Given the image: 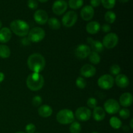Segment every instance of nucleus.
<instances>
[{"instance_id":"1","label":"nucleus","mask_w":133,"mask_h":133,"mask_svg":"<svg viewBox=\"0 0 133 133\" xmlns=\"http://www.w3.org/2000/svg\"><path fill=\"white\" fill-rule=\"evenodd\" d=\"M27 66L33 73H40L45 66V59L40 53H33L27 58Z\"/></svg>"},{"instance_id":"2","label":"nucleus","mask_w":133,"mask_h":133,"mask_svg":"<svg viewBox=\"0 0 133 133\" xmlns=\"http://www.w3.org/2000/svg\"><path fill=\"white\" fill-rule=\"evenodd\" d=\"M27 88L31 91H38L44 84V77L38 73H32L28 75L26 81Z\"/></svg>"},{"instance_id":"3","label":"nucleus","mask_w":133,"mask_h":133,"mask_svg":"<svg viewBox=\"0 0 133 133\" xmlns=\"http://www.w3.org/2000/svg\"><path fill=\"white\" fill-rule=\"evenodd\" d=\"M10 29L16 35L21 37H25L29 32V25L22 19L13 20L10 24Z\"/></svg>"},{"instance_id":"4","label":"nucleus","mask_w":133,"mask_h":133,"mask_svg":"<svg viewBox=\"0 0 133 133\" xmlns=\"http://www.w3.org/2000/svg\"><path fill=\"white\" fill-rule=\"evenodd\" d=\"M57 122L62 125L70 124L74 122L75 115L74 112L70 109H62L57 114Z\"/></svg>"},{"instance_id":"5","label":"nucleus","mask_w":133,"mask_h":133,"mask_svg":"<svg viewBox=\"0 0 133 133\" xmlns=\"http://www.w3.org/2000/svg\"><path fill=\"white\" fill-rule=\"evenodd\" d=\"M45 32L42 28L36 27L30 30L28 33V38L31 42L38 43L41 42L45 38Z\"/></svg>"},{"instance_id":"6","label":"nucleus","mask_w":133,"mask_h":133,"mask_svg":"<svg viewBox=\"0 0 133 133\" xmlns=\"http://www.w3.org/2000/svg\"><path fill=\"white\" fill-rule=\"evenodd\" d=\"M119 38L118 36L114 32H110L104 36L103 39L102 44L104 48L107 49H112L114 48L118 44Z\"/></svg>"},{"instance_id":"7","label":"nucleus","mask_w":133,"mask_h":133,"mask_svg":"<svg viewBox=\"0 0 133 133\" xmlns=\"http://www.w3.org/2000/svg\"><path fill=\"white\" fill-rule=\"evenodd\" d=\"M97 84L103 90H110L114 84V79L112 76L109 74H105L100 77L97 80Z\"/></svg>"},{"instance_id":"8","label":"nucleus","mask_w":133,"mask_h":133,"mask_svg":"<svg viewBox=\"0 0 133 133\" xmlns=\"http://www.w3.org/2000/svg\"><path fill=\"white\" fill-rule=\"evenodd\" d=\"M104 110L109 114H115L120 110V105L114 99H109L104 103Z\"/></svg>"},{"instance_id":"9","label":"nucleus","mask_w":133,"mask_h":133,"mask_svg":"<svg viewBox=\"0 0 133 133\" xmlns=\"http://www.w3.org/2000/svg\"><path fill=\"white\" fill-rule=\"evenodd\" d=\"M77 14L75 11L67 12L62 18V23L64 27H71L75 24L77 20Z\"/></svg>"},{"instance_id":"10","label":"nucleus","mask_w":133,"mask_h":133,"mask_svg":"<svg viewBox=\"0 0 133 133\" xmlns=\"http://www.w3.org/2000/svg\"><path fill=\"white\" fill-rule=\"evenodd\" d=\"M75 116L77 119L81 122H87L90 119L92 112L90 109L85 107H81L75 110Z\"/></svg>"},{"instance_id":"11","label":"nucleus","mask_w":133,"mask_h":133,"mask_svg":"<svg viewBox=\"0 0 133 133\" xmlns=\"http://www.w3.org/2000/svg\"><path fill=\"white\" fill-rule=\"evenodd\" d=\"M68 9V3L64 0L55 1L52 6L53 13L57 16H61L66 12Z\"/></svg>"},{"instance_id":"12","label":"nucleus","mask_w":133,"mask_h":133,"mask_svg":"<svg viewBox=\"0 0 133 133\" xmlns=\"http://www.w3.org/2000/svg\"><path fill=\"white\" fill-rule=\"evenodd\" d=\"M91 49L86 44H80L75 49V55L80 59H84L89 56Z\"/></svg>"},{"instance_id":"13","label":"nucleus","mask_w":133,"mask_h":133,"mask_svg":"<svg viewBox=\"0 0 133 133\" xmlns=\"http://www.w3.org/2000/svg\"><path fill=\"white\" fill-rule=\"evenodd\" d=\"M33 18L36 23L42 25L46 23L49 19L48 13L42 9L36 10L33 15Z\"/></svg>"},{"instance_id":"14","label":"nucleus","mask_w":133,"mask_h":133,"mask_svg":"<svg viewBox=\"0 0 133 133\" xmlns=\"http://www.w3.org/2000/svg\"><path fill=\"white\" fill-rule=\"evenodd\" d=\"M81 75L87 78L92 77L96 74V68L92 64H84L80 70Z\"/></svg>"},{"instance_id":"15","label":"nucleus","mask_w":133,"mask_h":133,"mask_svg":"<svg viewBox=\"0 0 133 133\" xmlns=\"http://www.w3.org/2000/svg\"><path fill=\"white\" fill-rule=\"evenodd\" d=\"M94 16V9L90 5H86L81 11V16L84 21H90Z\"/></svg>"},{"instance_id":"16","label":"nucleus","mask_w":133,"mask_h":133,"mask_svg":"<svg viewBox=\"0 0 133 133\" xmlns=\"http://www.w3.org/2000/svg\"><path fill=\"white\" fill-rule=\"evenodd\" d=\"M133 97L132 95L129 92H125L121 95L119 97V103L124 107H129L132 103Z\"/></svg>"},{"instance_id":"17","label":"nucleus","mask_w":133,"mask_h":133,"mask_svg":"<svg viewBox=\"0 0 133 133\" xmlns=\"http://www.w3.org/2000/svg\"><path fill=\"white\" fill-rule=\"evenodd\" d=\"M114 81L116 85L121 88H125L129 85V79L124 74H119L117 75Z\"/></svg>"},{"instance_id":"18","label":"nucleus","mask_w":133,"mask_h":133,"mask_svg":"<svg viewBox=\"0 0 133 133\" xmlns=\"http://www.w3.org/2000/svg\"><path fill=\"white\" fill-rule=\"evenodd\" d=\"M87 42L90 44V45L92 49L94 50V51L96 52L97 53H101V52L103 51L105 48H104L102 42H101L100 41L94 40L92 38H87Z\"/></svg>"},{"instance_id":"19","label":"nucleus","mask_w":133,"mask_h":133,"mask_svg":"<svg viewBox=\"0 0 133 133\" xmlns=\"http://www.w3.org/2000/svg\"><path fill=\"white\" fill-rule=\"evenodd\" d=\"M12 37V31L8 27H3L0 30V42L5 44L10 41Z\"/></svg>"},{"instance_id":"20","label":"nucleus","mask_w":133,"mask_h":133,"mask_svg":"<svg viewBox=\"0 0 133 133\" xmlns=\"http://www.w3.org/2000/svg\"><path fill=\"white\" fill-rule=\"evenodd\" d=\"M101 29V25L99 23L96 21L90 22L86 26V30L87 32L90 35H95Z\"/></svg>"},{"instance_id":"21","label":"nucleus","mask_w":133,"mask_h":133,"mask_svg":"<svg viewBox=\"0 0 133 133\" xmlns=\"http://www.w3.org/2000/svg\"><path fill=\"white\" fill-rule=\"evenodd\" d=\"M105 115H106V113H105L103 108L101 107H96L94 109L92 116H93V118L95 121L101 122V121L103 120L105 118Z\"/></svg>"},{"instance_id":"22","label":"nucleus","mask_w":133,"mask_h":133,"mask_svg":"<svg viewBox=\"0 0 133 133\" xmlns=\"http://www.w3.org/2000/svg\"><path fill=\"white\" fill-rule=\"evenodd\" d=\"M38 114L42 118H48L51 116L53 113V109L48 105H43L38 109Z\"/></svg>"},{"instance_id":"23","label":"nucleus","mask_w":133,"mask_h":133,"mask_svg":"<svg viewBox=\"0 0 133 133\" xmlns=\"http://www.w3.org/2000/svg\"><path fill=\"white\" fill-rule=\"evenodd\" d=\"M48 23L49 27L53 30H58L61 28V22L56 18H49Z\"/></svg>"},{"instance_id":"24","label":"nucleus","mask_w":133,"mask_h":133,"mask_svg":"<svg viewBox=\"0 0 133 133\" xmlns=\"http://www.w3.org/2000/svg\"><path fill=\"white\" fill-rule=\"evenodd\" d=\"M109 123H110V125L114 129H119L122 126V121L116 116H112L110 118Z\"/></svg>"},{"instance_id":"25","label":"nucleus","mask_w":133,"mask_h":133,"mask_svg":"<svg viewBox=\"0 0 133 133\" xmlns=\"http://www.w3.org/2000/svg\"><path fill=\"white\" fill-rule=\"evenodd\" d=\"M10 55V49L7 45H0V57L2 58H7Z\"/></svg>"},{"instance_id":"26","label":"nucleus","mask_w":133,"mask_h":133,"mask_svg":"<svg viewBox=\"0 0 133 133\" xmlns=\"http://www.w3.org/2000/svg\"><path fill=\"white\" fill-rule=\"evenodd\" d=\"M88 57H89V61L93 64H98L101 61V57L99 53L95 51L90 52Z\"/></svg>"},{"instance_id":"27","label":"nucleus","mask_w":133,"mask_h":133,"mask_svg":"<svg viewBox=\"0 0 133 133\" xmlns=\"http://www.w3.org/2000/svg\"><path fill=\"white\" fill-rule=\"evenodd\" d=\"M83 0H69L68 5L71 9L74 10L79 9L83 5Z\"/></svg>"},{"instance_id":"28","label":"nucleus","mask_w":133,"mask_h":133,"mask_svg":"<svg viewBox=\"0 0 133 133\" xmlns=\"http://www.w3.org/2000/svg\"><path fill=\"white\" fill-rule=\"evenodd\" d=\"M116 19V15L112 11H107L105 14V19L108 23H113Z\"/></svg>"},{"instance_id":"29","label":"nucleus","mask_w":133,"mask_h":133,"mask_svg":"<svg viewBox=\"0 0 133 133\" xmlns=\"http://www.w3.org/2000/svg\"><path fill=\"white\" fill-rule=\"evenodd\" d=\"M70 132L71 133H80L81 132V125L78 122H74L70 127Z\"/></svg>"},{"instance_id":"30","label":"nucleus","mask_w":133,"mask_h":133,"mask_svg":"<svg viewBox=\"0 0 133 133\" xmlns=\"http://www.w3.org/2000/svg\"><path fill=\"white\" fill-rule=\"evenodd\" d=\"M101 3L107 9H111L116 5V0H101Z\"/></svg>"},{"instance_id":"31","label":"nucleus","mask_w":133,"mask_h":133,"mask_svg":"<svg viewBox=\"0 0 133 133\" xmlns=\"http://www.w3.org/2000/svg\"><path fill=\"white\" fill-rule=\"evenodd\" d=\"M75 84H76L77 87L80 89H84L87 86V82H86L85 79L81 77H79L77 79H76L75 81Z\"/></svg>"},{"instance_id":"32","label":"nucleus","mask_w":133,"mask_h":133,"mask_svg":"<svg viewBox=\"0 0 133 133\" xmlns=\"http://www.w3.org/2000/svg\"><path fill=\"white\" fill-rule=\"evenodd\" d=\"M119 116H120L122 119H127V118H129L131 112H130V110H129L128 109L123 108V109H120V110H119Z\"/></svg>"},{"instance_id":"33","label":"nucleus","mask_w":133,"mask_h":133,"mask_svg":"<svg viewBox=\"0 0 133 133\" xmlns=\"http://www.w3.org/2000/svg\"><path fill=\"white\" fill-rule=\"evenodd\" d=\"M110 74L114 75H119V73L121 72V68L119 65L114 64L110 67Z\"/></svg>"},{"instance_id":"34","label":"nucleus","mask_w":133,"mask_h":133,"mask_svg":"<svg viewBox=\"0 0 133 133\" xmlns=\"http://www.w3.org/2000/svg\"><path fill=\"white\" fill-rule=\"evenodd\" d=\"M97 101L94 97H90L87 100V105L90 109H94L97 107Z\"/></svg>"},{"instance_id":"35","label":"nucleus","mask_w":133,"mask_h":133,"mask_svg":"<svg viewBox=\"0 0 133 133\" xmlns=\"http://www.w3.org/2000/svg\"><path fill=\"white\" fill-rule=\"evenodd\" d=\"M27 6L31 10H35L38 8V3L36 0H28L27 1Z\"/></svg>"},{"instance_id":"36","label":"nucleus","mask_w":133,"mask_h":133,"mask_svg":"<svg viewBox=\"0 0 133 133\" xmlns=\"http://www.w3.org/2000/svg\"><path fill=\"white\" fill-rule=\"evenodd\" d=\"M32 103L35 107H39L42 103V99L40 96H35L32 98Z\"/></svg>"},{"instance_id":"37","label":"nucleus","mask_w":133,"mask_h":133,"mask_svg":"<svg viewBox=\"0 0 133 133\" xmlns=\"http://www.w3.org/2000/svg\"><path fill=\"white\" fill-rule=\"evenodd\" d=\"M36 131V126L33 123H29L25 126L26 133H35Z\"/></svg>"},{"instance_id":"38","label":"nucleus","mask_w":133,"mask_h":133,"mask_svg":"<svg viewBox=\"0 0 133 133\" xmlns=\"http://www.w3.org/2000/svg\"><path fill=\"white\" fill-rule=\"evenodd\" d=\"M90 6L92 7H97L101 5V0H90Z\"/></svg>"},{"instance_id":"39","label":"nucleus","mask_w":133,"mask_h":133,"mask_svg":"<svg viewBox=\"0 0 133 133\" xmlns=\"http://www.w3.org/2000/svg\"><path fill=\"white\" fill-rule=\"evenodd\" d=\"M101 29H102L103 31L104 32H109L110 31H111V27H110V25L109 24H107V23H105V24H104L102 26V27H101Z\"/></svg>"},{"instance_id":"40","label":"nucleus","mask_w":133,"mask_h":133,"mask_svg":"<svg viewBox=\"0 0 133 133\" xmlns=\"http://www.w3.org/2000/svg\"><path fill=\"white\" fill-rule=\"evenodd\" d=\"M31 41L29 40V39L28 38V37L26 38V37H24L23 39L22 40V44H23V45H29L31 44Z\"/></svg>"},{"instance_id":"41","label":"nucleus","mask_w":133,"mask_h":133,"mask_svg":"<svg viewBox=\"0 0 133 133\" xmlns=\"http://www.w3.org/2000/svg\"><path fill=\"white\" fill-rule=\"evenodd\" d=\"M4 79H5V75L3 73L0 72V83L3 81Z\"/></svg>"},{"instance_id":"42","label":"nucleus","mask_w":133,"mask_h":133,"mask_svg":"<svg viewBox=\"0 0 133 133\" xmlns=\"http://www.w3.org/2000/svg\"><path fill=\"white\" fill-rule=\"evenodd\" d=\"M130 127H131V129H133V119H131L130 121Z\"/></svg>"},{"instance_id":"43","label":"nucleus","mask_w":133,"mask_h":133,"mask_svg":"<svg viewBox=\"0 0 133 133\" xmlns=\"http://www.w3.org/2000/svg\"><path fill=\"white\" fill-rule=\"evenodd\" d=\"M118 1L121 3H127V2H128L129 0H118Z\"/></svg>"},{"instance_id":"44","label":"nucleus","mask_w":133,"mask_h":133,"mask_svg":"<svg viewBox=\"0 0 133 133\" xmlns=\"http://www.w3.org/2000/svg\"><path fill=\"white\" fill-rule=\"evenodd\" d=\"M38 1H39L40 2H41V3H45V2H47L48 0H38Z\"/></svg>"},{"instance_id":"45","label":"nucleus","mask_w":133,"mask_h":133,"mask_svg":"<svg viewBox=\"0 0 133 133\" xmlns=\"http://www.w3.org/2000/svg\"><path fill=\"white\" fill-rule=\"evenodd\" d=\"M1 27H2V22H1V21L0 20V29L1 28Z\"/></svg>"},{"instance_id":"46","label":"nucleus","mask_w":133,"mask_h":133,"mask_svg":"<svg viewBox=\"0 0 133 133\" xmlns=\"http://www.w3.org/2000/svg\"><path fill=\"white\" fill-rule=\"evenodd\" d=\"M15 133H26V132H23V131H19V132H15Z\"/></svg>"},{"instance_id":"47","label":"nucleus","mask_w":133,"mask_h":133,"mask_svg":"<svg viewBox=\"0 0 133 133\" xmlns=\"http://www.w3.org/2000/svg\"><path fill=\"white\" fill-rule=\"evenodd\" d=\"M92 133H99V132H92Z\"/></svg>"},{"instance_id":"48","label":"nucleus","mask_w":133,"mask_h":133,"mask_svg":"<svg viewBox=\"0 0 133 133\" xmlns=\"http://www.w3.org/2000/svg\"><path fill=\"white\" fill-rule=\"evenodd\" d=\"M36 133H39V132H36Z\"/></svg>"}]
</instances>
